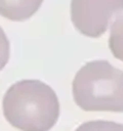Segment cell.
<instances>
[{"label":"cell","mask_w":123,"mask_h":131,"mask_svg":"<svg viewBox=\"0 0 123 131\" xmlns=\"http://www.w3.org/2000/svg\"><path fill=\"white\" fill-rule=\"evenodd\" d=\"M3 113L21 131H49L58 122L60 105L50 85L39 80H20L5 92Z\"/></svg>","instance_id":"cell-1"},{"label":"cell","mask_w":123,"mask_h":131,"mask_svg":"<svg viewBox=\"0 0 123 131\" xmlns=\"http://www.w3.org/2000/svg\"><path fill=\"white\" fill-rule=\"evenodd\" d=\"M72 93L85 112L123 113V71L107 60H92L77 71Z\"/></svg>","instance_id":"cell-2"},{"label":"cell","mask_w":123,"mask_h":131,"mask_svg":"<svg viewBox=\"0 0 123 131\" xmlns=\"http://www.w3.org/2000/svg\"><path fill=\"white\" fill-rule=\"evenodd\" d=\"M123 12V0H71V20L81 34L98 38Z\"/></svg>","instance_id":"cell-3"},{"label":"cell","mask_w":123,"mask_h":131,"mask_svg":"<svg viewBox=\"0 0 123 131\" xmlns=\"http://www.w3.org/2000/svg\"><path fill=\"white\" fill-rule=\"evenodd\" d=\"M43 0H0V16L10 21H25L34 15Z\"/></svg>","instance_id":"cell-4"},{"label":"cell","mask_w":123,"mask_h":131,"mask_svg":"<svg viewBox=\"0 0 123 131\" xmlns=\"http://www.w3.org/2000/svg\"><path fill=\"white\" fill-rule=\"evenodd\" d=\"M109 47L113 55L118 60L123 62V15L117 17L110 28Z\"/></svg>","instance_id":"cell-5"},{"label":"cell","mask_w":123,"mask_h":131,"mask_svg":"<svg viewBox=\"0 0 123 131\" xmlns=\"http://www.w3.org/2000/svg\"><path fill=\"white\" fill-rule=\"evenodd\" d=\"M76 131H123V125L111 121L97 119V121H89L81 123L76 128Z\"/></svg>","instance_id":"cell-6"},{"label":"cell","mask_w":123,"mask_h":131,"mask_svg":"<svg viewBox=\"0 0 123 131\" xmlns=\"http://www.w3.org/2000/svg\"><path fill=\"white\" fill-rule=\"evenodd\" d=\"M9 60V39L0 26V71H2Z\"/></svg>","instance_id":"cell-7"}]
</instances>
